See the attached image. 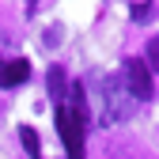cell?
<instances>
[{
	"mask_svg": "<svg viewBox=\"0 0 159 159\" xmlns=\"http://www.w3.org/2000/svg\"><path fill=\"white\" fill-rule=\"evenodd\" d=\"M57 129H61L68 159H84V117L72 106H57Z\"/></svg>",
	"mask_w": 159,
	"mask_h": 159,
	"instance_id": "cell-1",
	"label": "cell"
},
{
	"mask_svg": "<svg viewBox=\"0 0 159 159\" xmlns=\"http://www.w3.org/2000/svg\"><path fill=\"white\" fill-rule=\"evenodd\" d=\"M121 84H125L129 98H152V68L136 57H129L121 65Z\"/></svg>",
	"mask_w": 159,
	"mask_h": 159,
	"instance_id": "cell-2",
	"label": "cell"
},
{
	"mask_svg": "<svg viewBox=\"0 0 159 159\" xmlns=\"http://www.w3.org/2000/svg\"><path fill=\"white\" fill-rule=\"evenodd\" d=\"M129 110V91L121 80H106L102 84V121H114V117H125Z\"/></svg>",
	"mask_w": 159,
	"mask_h": 159,
	"instance_id": "cell-3",
	"label": "cell"
},
{
	"mask_svg": "<svg viewBox=\"0 0 159 159\" xmlns=\"http://www.w3.org/2000/svg\"><path fill=\"white\" fill-rule=\"evenodd\" d=\"M27 76H30L27 61H0V87H19Z\"/></svg>",
	"mask_w": 159,
	"mask_h": 159,
	"instance_id": "cell-4",
	"label": "cell"
},
{
	"mask_svg": "<svg viewBox=\"0 0 159 159\" xmlns=\"http://www.w3.org/2000/svg\"><path fill=\"white\" fill-rule=\"evenodd\" d=\"M19 136H23V148H27V152H30L34 159L42 155V148H38V133H34L30 125H23V129H19Z\"/></svg>",
	"mask_w": 159,
	"mask_h": 159,
	"instance_id": "cell-5",
	"label": "cell"
},
{
	"mask_svg": "<svg viewBox=\"0 0 159 159\" xmlns=\"http://www.w3.org/2000/svg\"><path fill=\"white\" fill-rule=\"evenodd\" d=\"M49 95H53V98L65 95V72H61V68H49Z\"/></svg>",
	"mask_w": 159,
	"mask_h": 159,
	"instance_id": "cell-6",
	"label": "cell"
},
{
	"mask_svg": "<svg viewBox=\"0 0 159 159\" xmlns=\"http://www.w3.org/2000/svg\"><path fill=\"white\" fill-rule=\"evenodd\" d=\"M144 65H148V68H155V72H159V34H155V38H152V42H148V61H144Z\"/></svg>",
	"mask_w": 159,
	"mask_h": 159,
	"instance_id": "cell-7",
	"label": "cell"
}]
</instances>
